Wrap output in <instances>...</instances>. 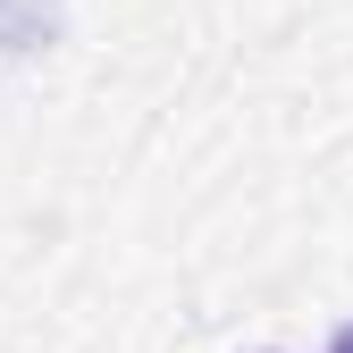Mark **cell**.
<instances>
[{
  "label": "cell",
  "mask_w": 353,
  "mask_h": 353,
  "mask_svg": "<svg viewBox=\"0 0 353 353\" xmlns=\"http://www.w3.org/2000/svg\"><path fill=\"white\" fill-rule=\"evenodd\" d=\"M336 353H353V328H336Z\"/></svg>",
  "instance_id": "obj_1"
}]
</instances>
